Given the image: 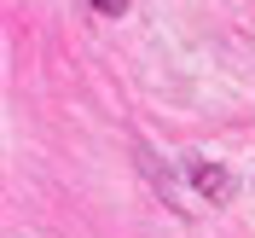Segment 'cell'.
Instances as JSON below:
<instances>
[{
	"label": "cell",
	"instance_id": "obj_1",
	"mask_svg": "<svg viewBox=\"0 0 255 238\" xmlns=\"http://www.w3.org/2000/svg\"><path fill=\"white\" fill-rule=\"evenodd\" d=\"M191 180H197V186H203L209 198H215V204H221L226 192H232V180H226L221 169H209V163H191Z\"/></svg>",
	"mask_w": 255,
	"mask_h": 238
},
{
	"label": "cell",
	"instance_id": "obj_2",
	"mask_svg": "<svg viewBox=\"0 0 255 238\" xmlns=\"http://www.w3.org/2000/svg\"><path fill=\"white\" fill-rule=\"evenodd\" d=\"M93 6H99V12H122L128 0H93Z\"/></svg>",
	"mask_w": 255,
	"mask_h": 238
}]
</instances>
